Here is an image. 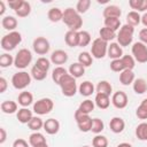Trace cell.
Instances as JSON below:
<instances>
[{
    "instance_id": "cell-1",
    "label": "cell",
    "mask_w": 147,
    "mask_h": 147,
    "mask_svg": "<svg viewBox=\"0 0 147 147\" xmlns=\"http://www.w3.org/2000/svg\"><path fill=\"white\" fill-rule=\"evenodd\" d=\"M62 22L71 31H80V28L83 26V18H82L80 14L71 7L63 10Z\"/></svg>"
},
{
    "instance_id": "cell-2",
    "label": "cell",
    "mask_w": 147,
    "mask_h": 147,
    "mask_svg": "<svg viewBox=\"0 0 147 147\" xmlns=\"http://www.w3.org/2000/svg\"><path fill=\"white\" fill-rule=\"evenodd\" d=\"M59 86L61 88V92L64 96H74L76 93H77V83H76V78L72 77L70 74H67L62 79L61 82L59 83Z\"/></svg>"
},
{
    "instance_id": "cell-3",
    "label": "cell",
    "mask_w": 147,
    "mask_h": 147,
    "mask_svg": "<svg viewBox=\"0 0 147 147\" xmlns=\"http://www.w3.org/2000/svg\"><path fill=\"white\" fill-rule=\"evenodd\" d=\"M22 42V34L18 31H11L1 38V48L10 52Z\"/></svg>"
},
{
    "instance_id": "cell-4",
    "label": "cell",
    "mask_w": 147,
    "mask_h": 147,
    "mask_svg": "<svg viewBox=\"0 0 147 147\" xmlns=\"http://www.w3.org/2000/svg\"><path fill=\"white\" fill-rule=\"evenodd\" d=\"M133 33H134V28L129 25V24H124L119 28L118 32H117V44L121 47H125L132 44L133 40Z\"/></svg>"
},
{
    "instance_id": "cell-5",
    "label": "cell",
    "mask_w": 147,
    "mask_h": 147,
    "mask_svg": "<svg viewBox=\"0 0 147 147\" xmlns=\"http://www.w3.org/2000/svg\"><path fill=\"white\" fill-rule=\"evenodd\" d=\"M31 79H32L31 74L22 70V71H18V72L13 75V77H11V85L16 90H24V88H26L31 84Z\"/></svg>"
},
{
    "instance_id": "cell-6",
    "label": "cell",
    "mask_w": 147,
    "mask_h": 147,
    "mask_svg": "<svg viewBox=\"0 0 147 147\" xmlns=\"http://www.w3.org/2000/svg\"><path fill=\"white\" fill-rule=\"evenodd\" d=\"M53 108H54V102L51 98H41L33 103L32 110L34 114L42 116V115L49 114L53 110Z\"/></svg>"
},
{
    "instance_id": "cell-7",
    "label": "cell",
    "mask_w": 147,
    "mask_h": 147,
    "mask_svg": "<svg viewBox=\"0 0 147 147\" xmlns=\"http://www.w3.org/2000/svg\"><path fill=\"white\" fill-rule=\"evenodd\" d=\"M32 61V53L28 48L20 49L14 57V65L17 69H25Z\"/></svg>"
},
{
    "instance_id": "cell-8",
    "label": "cell",
    "mask_w": 147,
    "mask_h": 147,
    "mask_svg": "<svg viewBox=\"0 0 147 147\" xmlns=\"http://www.w3.org/2000/svg\"><path fill=\"white\" fill-rule=\"evenodd\" d=\"M108 52V42L102 40L100 37L94 39L91 45V55L94 59H103Z\"/></svg>"
},
{
    "instance_id": "cell-9",
    "label": "cell",
    "mask_w": 147,
    "mask_h": 147,
    "mask_svg": "<svg viewBox=\"0 0 147 147\" xmlns=\"http://www.w3.org/2000/svg\"><path fill=\"white\" fill-rule=\"evenodd\" d=\"M74 116H75V121H76V123H77V126H78V129H79L82 132H90V131H91L93 118H92L90 115L82 114V113H79L78 110H76Z\"/></svg>"
},
{
    "instance_id": "cell-10",
    "label": "cell",
    "mask_w": 147,
    "mask_h": 147,
    "mask_svg": "<svg viewBox=\"0 0 147 147\" xmlns=\"http://www.w3.org/2000/svg\"><path fill=\"white\" fill-rule=\"evenodd\" d=\"M132 56L134 57L136 62L138 63H146L147 62V46L141 41H137L132 45L131 48Z\"/></svg>"
},
{
    "instance_id": "cell-11",
    "label": "cell",
    "mask_w": 147,
    "mask_h": 147,
    "mask_svg": "<svg viewBox=\"0 0 147 147\" xmlns=\"http://www.w3.org/2000/svg\"><path fill=\"white\" fill-rule=\"evenodd\" d=\"M32 48L38 55H45L49 52L51 45L45 37H37L32 42Z\"/></svg>"
},
{
    "instance_id": "cell-12",
    "label": "cell",
    "mask_w": 147,
    "mask_h": 147,
    "mask_svg": "<svg viewBox=\"0 0 147 147\" xmlns=\"http://www.w3.org/2000/svg\"><path fill=\"white\" fill-rule=\"evenodd\" d=\"M111 103L117 109H124L129 103V98L125 92L117 91L111 95Z\"/></svg>"
},
{
    "instance_id": "cell-13",
    "label": "cell",
    "mask_w": 147,
    "mask_h": 147,
    "mask_svg": "<svg viewBox=\"0 0 147 147\" xmlns=\"http://www.w3.org/2000/svg\"><path fill=\"white\" fill-rule=\"evenodd\" d=\"M67 61H68V54L63 49H56L51 54V62L53 64H57V67L64 64Z\"/></svg>"
},
{
    "instance_id": "cell-14",
    "label": "cell",
    "mask_w": 147,
    "mask_h": 147,
    "mask_svg": "<svg viewBox=\"0 0 147 147\" xmlns=\"http://www.w3.org/2000/svg\"><path fill=\"white\" fill-rule=\"evenodd\" d=\"M44 130L51 136L56 134L60 131V122L55 118H48L44 122Z\"/></svg>"
},
{
    "instance_id": "cell-15",
    "label": "cell",
    "mask_w": 147,
    "mask_h": 147,
    "mask_svg": "<svg viewBox=\"0 0 147 147\" xmlns=\"http://www.w3.org/2000/svg\"><path fill=\"white\" fill-rule=\"evenodd\" d=\"M109 127L114 133H121L125 129V122L122 117H113L109 122Z\"/></svg>"
},
{
    "instance_id": "cell-16",
    "label": "cell",
    "mask_w": 147,
    "mask_h": 147,
    "mask_svg": "<svg viewBox=\"0 0 147 147\" xmlns=\"http://www.w3.org/2000/svg\"><path fill=\"white\" fill-rule=\"evenodd\" d=\"M107 55L110 59H113V60L121 59L123 56V49H122V47L117 42H110V45H108Z\"/></svg>"
},
{
    "instance_id": "cell-17",
    "label": "cell",
    "mask_w": 147,
    "mask_h": 147,
    "mask_svg": "<svg viewBox=\"0 0 147 147\" xmlns=\"http://www.w3.org/2000/svg\"><path fill=\"white\" fill-rule=\"evenodd\" d=\"M103 17L105 18H108V17H116V18H119L121 15H122V10L118 6L116 5H108L107 7H105L103 11Z\"/></svg>"
},
{
    "instance_id": "cell-18",
    "label": "cell",
    "mask_w": 147,
    "mask_h": 147,
    "mask_svg": "<svg viewBox=\"0 0 147 147\" xmlns=\"http://www.w3.org/2000/svg\"><path fill=\"white\" fill-rule=\"evenodd\" d=\"M17 101H18V105L22 106L23 108H28L30 105H32L33 102V94L31 92H28V91H23L18 94V98H17Z\"/></svg>"
},
{
    "instance_id": "cell-19",
    "label": "cell",
    "mask_w": 147,
    "mask_h": 147,
    "mask_svg": "<svg viewBox=\"0 0 147 147\" xmlns=\"http://www.w3.org/2000/svg\"><path fill=\"white\" fill-rule=\"evenodd\" d=\"M16 117H17V119H18V122L20 123H22V124H28L31 119H32V117H33V115H32V110H30L29 108H21V109H18V111L16 113Z\"/></svg>"
},
{
    "instance_id": "cell-20",
    "label": "cell",
    "mask_w": 147,
    "mask_h": 147,
    "mask_svg": "<svg viewBox=\"0 0 147 147\" xmlns=\"http://www.w3.org/2000/svg\"><path fill=\"white\" fill-rule=\"evenodd\" d=\"M94 103L99 109H107L110 105V98H109V95L96 93L95 98H94Z\"/></svg>"
},
{
    "instance_id": "cell-21",
    "label": "cell",
    "mask_w": 147,
    "mask_h": 147,
    "mask_svg": "<svg viewBox=\"0 0 147 147\" xmlns=\"http://www.w3.org/2000/svg\"><path fill=\"white\" fill-rule=\"evenodd\" d=\"M134 74L132 70H129V69H125L123 70L121 74H119V82L122 85L124 86H129L131 84H133L134 82Z\"/></svg>"
},
{
    "instance_id": "cell-22",
    "label": "cell",
    "mask_w": 147,
    "mask_h": 147,
    "mask_svg": "<svg viewBox=\"0 0 147 147\" xmlns=\"http://www.w3.org/2000/svg\"><path fill=\"white\" fill-rule=\"evenodd\" d=\"M94 91H95V87L90 80H85V82L80 83V85L78 86V92L83 96H90L94 93Z\"/></svg>"
},
{
    "instance_id": "cell-23",
    "label": "cell",
    "mask_w": 147,
    "mask_h": 147,
    "mask_svg": "<svg viewBox=\"0 0 147 147\" xmlns=\"http://www.w3.org/2000/svg\"><path fill=\"white\" fill-rule=\"evenodd\" d=\"M0 109L3 114H14V113H17V103L13 100H5L1 102L0 105Z\"/></svg>"
},
{
    "instance_id": "cell-24",
    "label": "cell",
    "mask_w": 147,
    "mask_h": 147,
    "mask_svg": "<svg viewBox=\"0 0 147 147\" xmlns=\"http://www.w3.org/2000/svg\"><path fill=\"white\" fill-rule=\"evenodd\" d=\"M78 32L68 30L64 36V41L69 47H78Z\"/></svg>"
},
{
    "instance_id": "cell-25",
    "label": "cell",
    "mask_w": 147,
    "mask_h": 147,
    "mask_svg": "<svg viewBox=\"0 0 147 147\" xmlns=\"http://www.w3.org/2000/svg\"><path fill=\"white\" fill-rule=\"evenodd\" d=\"M68 72H69L72 77H75V78L77 79V78H80V77L85 74V67L82 65L79 62H75V63L70 64Z\"/></svg>"
},
{
    "instance_id": "cell-26",
    "label": "cell",
    "mask_w": 147,
    "mask_h": 147,
    "mask_svg": "<svg viewBox=\"0 0 147 147\" xmlns=\"http://www.w3.org/2000/svg\"><path fill=\"white\" fill-rule=\"evenodd\" d=\"M95 92L110 96V94L113 93V86L108 80H100L95 86Z\"/></svg>"
},
{
    "instance_id": "cell-27",
    "label": "cell",
    "mask_w": 147,
    "mask_h": 147,
    "mask_svg": "<svg viewBox=\"0 0 147 147\" xmlns=\"http://www.w3.org/2000/svg\"><path fill=\"white\" fill-rule=\"evenodd\" d=\"M1 25L5 30H8L9 32L15 31L16 26H17V20L14 16H5L1 21Z\"/></svg>"
},
{
    "instance_id": "cell-28",
    "label": "cell",
    "mask_w": 147,
    "mask_h": 147,
    "mask_svg": "<svg viewBox=\"0 0 147 147\" xmlns=\"http://www.w3.org/2000/svg\"><path fill=\"white\" fill-rule=\"evenodd\" d=\"M67 74H69L68 70H67L65 68H63L62 65L55 67V68L53 69V71H52V79H53V82H54L55 84L59 85V83L61 82V79H62Z\"/></svg>"
},
{
    "instance_id": "cell-29",
    "label": "cell",
    "mask_w": 147,
    "mask_h": 147,
    "mask_svg": "<svg viewBox=\"0 0 147 147\" xmlns=\"http://www.w3.org/2000/svg\"><path fill=\"white\" fill-rule=\"evenodd\" d=\"M94 107H95V103L94 101L90 100V99H86L84 100L83 102H80L79 107L77 108V110L82 114H86V115H90L93 110H94Z\"/></svg>"
},
{
    "instance_id": "cell-30",
    "label": "cell",
    "mask_w": 147,
    "mask_h": 147,
    "mask_svg": "<svg viewBox=\"0 0 147 147\" xmlns=\"http://www.w3.org/2000/svg\"><path fill=\"white\" fill-rule=\"evenodd\" d=\"M47 17H48V20H49L51 22H53V23L60 22V21H62V18H63V10H61V9L57 8V7H53V8H51V9L48 10Z\"/></svg>"
},
{
    "instance_id": "cell-31",
    "label": "cell",
    "mask_w": 147,
    "mask_h": 147,
    "mask_svg": "<svg viewBox=\"0 0 147 147\" xmlns=\"http://www.w3.org/2000/svg\"><path fill=\"white\" fill-rule=\"evenodd\" d=\"M141 23V16L138 11H134V10H131L127 13L126 15V24L131 25V26H137Z\"/></svg>"
},
{
    "instance_id": "cell-32",
    "label": "cell",
    "mask_w": 147,
    "mask_h": 147,
    "mask_svg": "<svg viewBox=\"0 0 147 147\" xmlns=\"http://www.w3.org/2000/svg\"><path fill=\"white\" fill-rule=\"evenodd\" d=\"M133 91L137 94H144L147 91V82L144 78H137L134 79L133 84H132Z\"/></svg>"
},
{
    "instance_id": "cell-33",
    "label": "cell",
    "mask_w": 147,
    "mask_h": 147,
    "mask_svg": "<svg viewBox=\"0 0 147 147\" xmlns=\"http://www.w3.org/2000/svg\"><path fill=\"white\" fill-rule=\"evenodd\" d=\"M99 36H100V38H101L102 40H105V41L108 42V41H111L113 39H115L116 36H117V33H116L115 31H113L111 29L103 26V28L100 29V31H99Z\"/></svg>"
},
{
    "instance_id": "cell-34",
    "label": "cell",
    "mask_w": 147,
    "mask_h": 147,
    "mask_svg": "<svg viewBox=\"0 0 147 147\" xmlns=\"http://www.w3.org/2000/svg\"><path fill=\"white\" fill-rule=\"evenodd\" d=\"M45 142H46V138L40 132H33L29 137V144L32 147H36V146L41 145V144H45Z\"/></svg>"
},
{
    "instance_id": "cell-35",
    "label": "cell",
    "mask_w": 147,
    "mask_h": 147,
    "mask_svg": "<svg viewBox=\"0 0 147 147\" xmlns=\"http://www.w3.org/2000/svg\"><path fill=\"white\" fill-rule=\"evenodd\" d=\"M129 6L132 9H134V11L146 13V10H147V0H130Z\"/></svg>"
},
{
    "instance_id": "cell-36",
    "label": "cell",
    "mask_w": 147,
    "mask_h": 147,
    "mask_svg": "<svg viewBox=\"0 0 147 147\" xmlns=\"http://www.w3.org/2000/svg\"><path fill=\"white\" fill-rule=\"evenodd\" d=\"M91 44V34L85 30L78 32V47H85Z\"/></svg>"
},
{
    "instance_id": "cell-37",
    "label": "cell",
    "mask_w": 147,
    "mask_h": 147,
    "mask_svg": "<svg viewBox=\"0 0 147 147\" xmlns=\"http://www.w3.org/2000/svg\"><path fill=\"white\" fill-rule=\"evenodd\" d=\"M136 136L141 141H147V122H142L136 127Z\"/></svg>"
},
{
    "instance_id": "cell-38",
    "label": "cell",
    "mask_w": 147,
    "mask_h": 147,
    "mask_svg": "<svg viewBox=\"0 0 147 147\" xmlns=\"http://www.w3.org/2000/svg\"><path fill=\"white\" fill-rule=\"evenodd\" d=\"M28 126L30 130H32L34 132H39V130L44 129V121L39 116H33L32 119L28 123Z\"/></svg>"
},
{
    "instance_id": "cell-39",
    "label": "cell",
    "mask_w": 147,
    "mask_h": 147,
    "mask_svg": "<svg viewBox=\"0 0 147 147\" xmlns=\"http://www.w3.org/2000/svg\"><path fill=\"white\" fill-rule=\"evenodd\" d=\"M78 62H79L82 65H84L85 68L91 67V65H92V62H93V56H92L91 53H88V52H82V53H79V55H78Z\"/></svg>"
},
{
    "instance_id": "cell-40",
    "label": "cell",
    "mask_w": 147,
    "mask_h": 147,
    "mask_svg": "<svg viewBox=\"0 0 147 147\" xmlns=\"http://www.w3.org/2000/svg\"><path fill=\"white\" fill-rule=\"evenodd\" d=\"M136 116L139 119H147V98H145L136 110Z\"/></svg>"
},
{
    "instance_id": "cell-41",
    "label": "cell",
    "mask_w": 147,
    "mask_h": 147,
    "mask_svg": "<svg viewBox=\"0 0 147 147\" xmlns=\"http://www.w3.org/2000/svg\"><path fill=\"white\" fill-rule=\"evenodd\" d=\"M103 23H105V26L106 28H109V29H111L113 31H117V30H119V28H121V20L119 18H116V17H108V18H105V21H103Z\"/></svg>"
},
{
    "instance_id": "cell-42",
    "label": "cell",
    "mask_w": 147,
    "mask_h": 147,
    "mask_svg": "<svg viewBox=\"0 0 147 147\" xmlns=\"http://www.w3.org/2000/svg\"><path fill=\"white\" fill-rule=\"evenodd\" d=\"M30 13H31V5H30L28 1H23L22 6L15 11V14H16L18 17H22V18L29 16Z\"/></svg>"
},
{
    "instance_id": "cell-43",
    "label": "cell",
    "mask_w": 147,
    "mask_h": 147,
    "mask_svg": "<svg viewBox=\"0 0 147 147\" xmlns=\"http://www.w3.org/2000/svg\"><path fill=\"white\" fill-rule=\"evenodd\" d=\"M108 139L107 137L102 134H95V137L92 139V146L93 147H108Z\"/></svg>"
},
{
    "instance_id": "cell-44",
    "label": "cell",
    "mask_w": 147,
    "mask_h": 147,
    "mask_svg": "<svg viewBox=\"0 0 147 147\" xmlns=\"http://www.w3.org/2000/svg\"><path fill=\"white\" fill-rule=\"evenodd\" d=\"M34 65L38 67L39 69H41L42 71L48 72V70H49V68H51V60H48V59H46V57H44V56H40V57L36 61Z\"/></svg>"
},
{
    "instance_id": "cell-45",
    "label": "cell",
    "mask_w": 147,
    "mask_h": 147,
    "mask_svg": "<svg viewBox=\"0 0 147 147\" xmlns=\"http://www.w3.org/2000/svg\"><path fill=\"white\" fill-rule=\"evenodd\" d=\"M103 129H105V123H103V121L100 119V118H98V117L93 118L91 131H92L93 133H95V134H100V133L103 131Z\"/></svg>"
},
{
    "instance_id": "cell-46",
    "label": "cell",
    "mask_w": 147,
    "mask_h": 147,
    "mask_svg": "<svg viewBox=\"0 0 147 147\" xmlns=\"http://www.w3.org/2000/svg\"><path fill=\"white\" fill-rule=\"evenodd\" d=\"M31 77L33 78V79H36V80H44L45 78H46V76H47V72H45V71H42L41 69H39L38 67H36V65H33L32 68H31Z\"/></svg>"
},
{
    "instance_id": "cell-47",
    "label": "cell",
    "mask_w": 147,
    "mask_h": 147,
    "mask_svg": "<svg viewBox=\"0 0 147 147\" xmlns=\"http://www.w3.org/2000/svg\"><path fill=\"white\" fill-rule=\"evenodd\" d=\"M11 64H14V57L9 53H3L0 56V67L1 68H8Z\"/></svg>"
},
{
    "instance_id": "cell-48",
    "label": "cell",
    "mask_w": 147,
    "mask_h": 147,
    "mask_svg": "<svg viewBox=\"0 0 147 147\" xmlns=\"http://www.w3.org/2000/svg\"><path fill=\"white\" fill-rule=\"evenodd\" d=\"M123 64H124V68L125 69H129V70H133L134 65H136V60L132 55H123L121 57Z\"/></svg>"
},
{
    "instance_id": "cell-49",
    "label": "cell",
    "mask_w": 147,
    "mask_h": 147,
    "mask_svg": "<svg viewBox=\"0 0 147 147\" xmlns=\"http://www.w3.org/2000/svg\"><path fill=\"white\" fill-rule=\"evenodd\" d=\"M90 6H91V0H79L77 2V5H76L75 9L79 14H84L90 9Z\"/></svg>"
},
{
    "instance_id": "cell-50",
    "label": "cell",
    "mask_w": 147,
    "mask_h": 147,
    "mask_svg": "<svg viewBox=\"0 0 147 147\" xmlns=\"http://www.w3.org/2000/svg\"><path fill=\"white\" fill-rule=\"evenodd\" d=\"M110 69L114 71V72H122L123 70H125L124 68V64L122 62L121 59H117V60H111L110 62Z\"/></svg>"
},
{
    "instance_id": "cell-51",
    "label": "cell",
    "mask_w": 147,
    "mask_h": 147,
    "mask_svg": "<svg viewBox=\"0 0 147 147\" xmlns=\"http://www.w3.org/2000/svg\"><path fill=\"white\" fill-rule=\"evenodd\" d=\"M23 1H24V0H11V1H8V5H9V7H10L14 11H16V10L22 6Z\"/></svg>"
},
{
    "instance_id": "cell-52",
    "label": "cell",
    "mask_w": 147,
    "mask_h": 147,
    "mask_svg": "<svg viewBox=\"0 0 147 147\" xmlns=\"http://www.w3.org/2000/svg\"><path fill=\"white\" fill-rule=\"evenodd\" d=\"M29 145L30 144H28V141L22 138H18L13 142V147H29Z\"/></svg>"
},
{
    "instance_id": "cell-53",
    "label": "cell",
    "mask_w": 147,
    "mask_h": 147,
    "mask_svg": "<svg viewBox=\"0 0 147 147\" xmlns=\"http://www.w3.org/2000/svg\"><path fill=\"white\" fill-rule=\"evenodd\" d=\"M139 41L147 46V28H144L139 31Z\"/></svg>"
},
{
    "instance_id": "cell-54",
    "label": "cell",
    "mask_w": 147,
    "mask_h": 147,
    "mask_svg": "<svg viewBox=\"0 0 147 147\" xmlns=\"http://www.w3.org/2000/svg\"><path fill=\"white\" fill-rule=\"evenodd\" d=\"M7 87H8L7 79L5 77H0V93H5Z\"/></svg>"
},
{
    "instance_id": "cell-55",
    "label": "cell",
    "mask_w": 147,
    "mask_h": 147,
    "mask_svg": "<svg viewBox=\"0 0 147 147\" xmlns=\"http://www.w3.org/2000/svg\"><path fill=\"white\" fill-rule=\"evenodd\" d=\"M7 139V132L5 127H0V144H3Z\"/></svg>"
},
{
    "instance_id": "cell-56",
    "label": "cell",
    "mask_w": 147,
    "mask_h": 147,
    "mask_svg": "<svg viewBox=\"0 0 147 147\" xmlns=\"http://www.w3.org/2000/svg\"><path fill=\"white\" fill-rule=\"evenodd\" d=\"M6 11V5H5V1H0V15L2 16Z\"/></svg>"
},
{
    "instance_id": "cell-57",
    "label": "cell",
    "mask_w": 147,
    "mask_h": 147,
    "mask_svg": "<svg viewBox=\"0 0 147 147\" xmlns=\"http://www.w3.org/2000/svg\"><path fill=\"white\" fill-rule=\"evenodd\" d=\"M141 23H142L144 26L147 28V11L142 14V16H141Z\"/></svg>"
},
{
    "instance_id": "cell-58",
    "label": "cell",
    "mask_w": 147,
    "mask_h": 147,
    "mask_svg": "<svg viewBox=\"0 0 147 147\" xmlns=\"http://www.w3.org/2000/svg\"><path fill=\"white\" fill-rule=\"evenodd\" d=\"M116 147H132V145L129 144V142H121V144H118Z\"/></svg>"
},
{
    "instance_id": "cell-59",
    "label": "cell",
    "mask_w": 147,
    "mask_h": 147,
    "mask_svg": "<svg viewBox=\"0 0 147 147\" xmlns=\"http://www.w3.org/2000/svg\"><path fill=\"white\" fill-rule=\"evenodd\" d=\"M36 147H48V145H47V142H45V144H41V145H38V146H36Z\"/></svg>"
},
{
    "instance_id": "cell-60",
    "label": "cell",
    "mask_w": 147,
    "mask_h": 147,
    "mask_svg": "<svg viewBox=\"0 0 147 147\" xmlns=\"http://www.w3.org/2000/svg\"><path fill=\"white\" fill-rule=\"evenodd\" d=\"M80 147H91V146H87V145H84V146H80Z\"/></svg>"
}]
</instances>
